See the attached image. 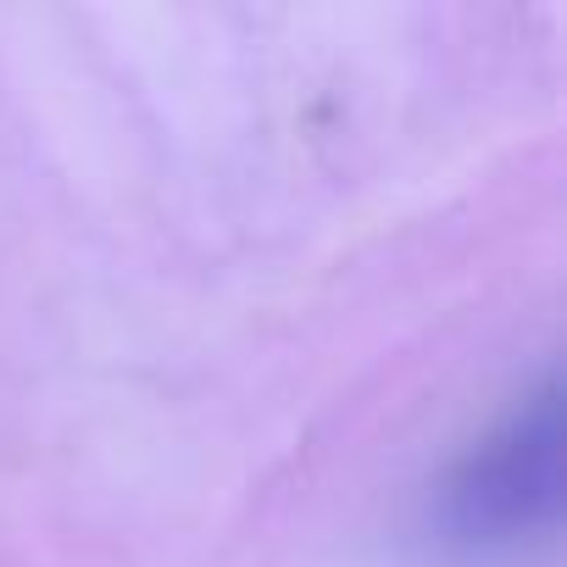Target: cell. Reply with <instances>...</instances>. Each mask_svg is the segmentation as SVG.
I'll use <instances>...</instances> for the list:
<instances>
[{"mask_svg": "<svg viewBox=\"0 0 567 567\" xmlns=\"http://www.w3.org/2000/svg\"><path fill=\"white\" fill-rule=\"evenodd\" d=\"M561 517V390L539 384L440 484V528L456 545H517Z\"/></svg>", "mask_w": 567, "mask_h": 567, "instance_id": "1", "label": "cell"}]
</instances>
